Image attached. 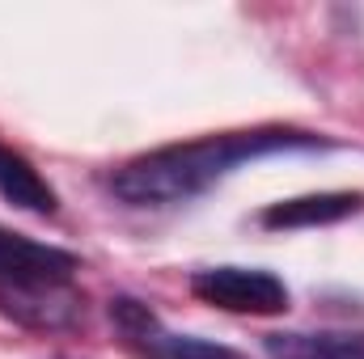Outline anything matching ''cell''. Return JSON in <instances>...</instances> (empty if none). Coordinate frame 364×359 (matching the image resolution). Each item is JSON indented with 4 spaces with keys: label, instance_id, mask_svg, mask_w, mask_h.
I'll use <instances>...</instances> for the list:
<instances>
[{
    "label": "cell",
    "instance_id": "6da1fadb",
    "mask_svg": "<svg viewBox=\"0 0 364 359\" xmlns=\"http://www.w3.org/2000/svg\"><path fill=\"white\" fill-rule=\"evenodd\" d=\"M292 148H326V140L305 136V131H284V127H259V131H225V136H203L191 144H170L157 153H144L127 161L110 186L123 203L136 207H170L203 194L212 182L233 174L246 161L292 153Z\"/></svg>",
    "mask_w": 364,
    "mask_h": 359
},
{
    "label": "cell",
    "instance_id": "7a4b0ae2",
    "mask_svg": "<svg viewBox=\"0 0 364 359\" xmlns=\"http://www.w3.org/2000/svg\"><path fill=\"white\" fill-rule=\"evenodd\" d=\"M77 254L0 228V309L26 326H68L77 317Z\"/></svg>",
    "mask_w": 364,
    "mask_h": 359
},
{
    "label": "cell",
    "instance_id": "3957f363",
    "mask_svg": "<svg viewBox=\"0 0 364 359\" xmlns=\"http://www.w3.org/2000/svg\"><path fill=\"white\" fill-rule=\"evenodd\" d=\"M191 292L225 313H250V317H272L288 309V287L272 270L255 267H212L191 279Z\"/></svg>",
    "mask_w": 364,
    "mask_h": 359
},
{
    "label": "cell",
    "instance_id": "277c9868",
    "mask_svg": "<svg viewBox=\"0 0 364 359\" xmlns=\"http://www.w3.org/2000/svg\"><path fill=\"white\" fill-rule=\"evenodd\" d=\"M110 317L119 321V330L127 334V343H136L149 359H246L233 347L208 343V338H191V334H170L161 330V321L140 304V300H114Z\"/></svg>",
    "mask_w": 364,
    "mask_h": 359
},
{
    "label": "cell",
    "instance_id": "5b68a950",
    "mask_svg": "<svg viewBox=\"0 0 364 359\" xmlns=\"http://www.w3.org/2000/svg\"><path fill=\"white\" fill-rule=\"evenodd\" d=\"M360 194L348 190H326V194H305V199H284L263 211L267 228H314V224H335L352 211H360Z\"/></svg>",
    "mask_w": 364,
    "mask_h": 359
},
{
    "label": "cell",
    "instance_id": "8992f818",
    "mask_svg": "<svg viewBox=\"0 0 364 359\" xmlns=\"http://www.w3.org/2000/svg\"><path fill=\"white\" fill-rule=\"evenodd\" d=\"M0 194L13 207L34 211V216H51L55 211V190L43 182V174L21 153H13L9 144H0Z\"/></svg>",
    "mask_w": 364,
    "mask_h": 359
},
{
    "label": "cell",
    "instance_id": "52a82bcc",
    "mask_svg": "<svg viewBox=\"0 0 364 359\" xmlns=\"http://www.w3.org/2000/svg\"><path fill=\"white\" fill-rule=\"evenodd\" d=\"M272 359H364V338L352 334H272Z\"/></svg>",
    "mask_w": 364,
    "mask_h": 359
}]
</instances>
